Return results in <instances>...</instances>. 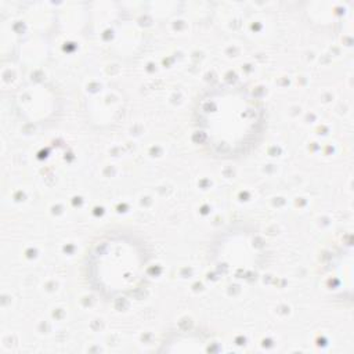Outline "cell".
Returning a JSON list of instances; mask_svg holds the SVG:
<instances>
[{
	"label": "cell",
	"mask_w": 354,
	"mask_h": 354,
	"mask_svg": "<svg viewBox=\"0 0 354 354\" xmlns=\"http://www.w3.org/2000/svg\"><path fill=\"white\" fill-rule=\"evenodd\" d=\"M122 242H116L113 249H111V245H108L109 250L104 252L102 254V263L101 267L104 266H112V268H105L102 271L104 279L111 278L113 275L111 285L113 286V290H123L126 289L130 283L134 282V279L138 277V272L141 271V256L140 253L130 245H122Z\"/></svg>",
	"instance_id": "cell-2"
},
{
	"label": "cell",
	"mask_w": 354,
	"mask_h": 354,
	"mask_svg": "<svg viewBox=\"0 0 354 354\" xmlns=\"http://www.w3.org/2000/svg\"><path fill=\"white\" fill-rule=\"evenodd\" d=\"M196 124L203 141L217 153H239L252 145L261 127V108L242 88L220 87L199 102Z\"/></svg>",
	"instance_id": "cell-1"
}]
</instances>
